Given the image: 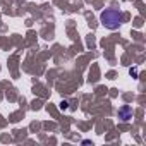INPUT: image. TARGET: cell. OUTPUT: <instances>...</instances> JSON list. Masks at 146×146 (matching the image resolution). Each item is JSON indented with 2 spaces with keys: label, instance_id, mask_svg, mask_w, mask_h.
Segmentation results:
<instances>
[{
  "label": "cell",
  "instance_id": "obj_1",
  "mask_svg": "<svg viewBox=\"0 0 146 146\" xmlns=\"http://www.w3.org/2000/svg\"><path fill=\"white\" fill-rule=\"evenodd\" d=\"M100 21L107 29H119L124 23V14L117 9H105L100 16Z\"/></svg>",
  "mask_w": 146,
  "mask_h": 146
},
{
  "label": "cell",
  "instance_id": "obj_2",
  "mask_svg": "<svg viewBox=\"0 0 146 146\" xmlns=\"http://www.w3.org/2000/svg\"><path fill=\"white\" fill-rule=\"evenodd\" d=\"M119 119H120L122 122H129V120L132 119V108H131L129 105L120 107V108H119Z\"/></svg>",
  "mask_w": 146,
  "mask_h": 146
},
{
  "label": "cell",
  "instance_id": "obj_3",
  "mask_svg": "<svg viewBox=\"0 0 146 146\" xmlns=\"http://www.w3.org/2000/svg\"><path fill=\"white\" fill-rule=\"evenodd\" d=\"M60 108H62V110L67 108V102H62V103H60Z\"/></svg>",
  "mask_w": 146,
  "mask_h": 146
}]
</instances>
